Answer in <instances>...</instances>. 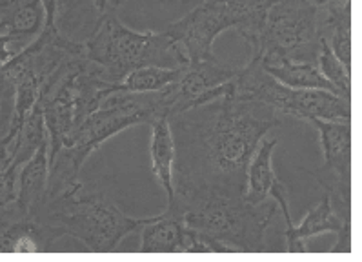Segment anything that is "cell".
Masks as SVG:
<instances>
[{"instance_id":"obj_7","label":"cell","mask_w":362,"mask_h":262,"mask_svg":"<svg viewBox=\"0 0 362 262\" xmlns=\"http://www.w3.org/2000/svg\"><path fill=\"white\" fill-rule=\"evenodd\" d=\"M230 28H235V17L226 0H201V4L171 22L164 31L173 40L182 66H189L217 59L215 38Z\"/></svg>"},{"instance_id":"obj_16","label":"cell","mask_w":362,"mask_h":262,"mask_svg":"<svg viewBox=\"0 0 362 262\" xmlns=\"http://www.w3.org/2000/svg\"><path fill=\"white\" fill-rule=\"evenodd\" d=\"M266 72L275 76L288 88L295 89H326L337 93L335 88L329 84L319 72L317 62H297V60L284 59V57H269L260 59Z\"/></svg>"},{"instance_id":"obj_1","label":"cell","mask_w":362,"mask_h":262,"mask_svg":"<svg viewBox=\"0 0 362 262\" xmlns=\"http://www.w3.org/2000/svg\"><path fill=\"white\" fill-rule=\"evenodd\" d=\"M170 119L175 142L173 197L244 195L247 164L281 115L257 101L222 97Z\"/></svg>"},{"instance_id":"obj_25","label":"cell","mask_w":362,"mask_h":262,"mask_svg":"<svg viewBox=\"0 0 362 262\" xmlns=\"http://www.w3.org/2000/svg\"><path fill=\"white\" fill-rule=\"evenodd\" d=\"M9 95H11L9 93V89H6L4 86L0 84V104H2V101H4V98H8Z\"/></svg>"},{"instance_id":"obj_18","label":"cell","mask_w":362,"mask_h":262,"mask_svg":"<svg viewBox=\"0 0 362 262\" xmlns=\"http://www.w3.org/2000/svg\"><path fill=\"white\" fill-rule=\"evenodd\" d=\"M47 142V127L46 120H44L42 104L37 102L31 113L28 115V119L22 124L21 131L17 135V144H15V159L13 164L21 166L28 162L35 152Z\"/></svg>"},{"instance_id":"obj_20","label":"cell","mask_w":362,"mask_h":262,"mask_svg":"<svg viewBox=\"0 0 362 262\" xmlns=\"http://www.w3.org/2000/svg\"><path fill=\"white\" fill-rule=\"evenodd\" d=\"M317 66L319 72L329 84L335 88L337 95H341L342 98H351V76H349V69L346 68L341 60L337 59V55L332 51L329 44L326 42V38H320L319 55H317Z\"/></svg>"},{"instance_id":"obj_12","label":"cell","mask_w":362,"mask_h":262,"mask_svg":"<svg viewBox=\"0 0 362 262\" xmlns=\"http://www.w3.org/2000/svg\"><path fill=\"white\" fill-rule=\"evenodd\" d=\"M290 117L300 120L319 119L329 123L351 124V104L341 95L326 89H295Z\"/></svg>"},{"instance_id":"obj_10","label":"cell","mask_w":362,"mask_h":262,"mask_svg":"<svg viewBox=\"0 0 362 262\" xmlns=\"http://www.w3.org/2000/svg\"><path fill=\"white\" fill-rule=\"evenodd\" d=\"M235 73H237V68H231L228 64L221 62V59L184 66L179 81L168 86L171 102L170 117L193 106H199L206 93L230 81Z\"/></svg>"},{"instance_id":"obj_3","label":"cell","mask_w":362,"mask_h":262,"mask_svg":"<svg viewBox=\"0 0 362 262\" xmlns=\"http://www.w3.org/2000/svg\"><path fill=\"white\" fill-rule=\"evenodd\" d=\"M64 237L77 239L90 251H113L124 239L139 232L148 219L129 217L120 212L103 191H86L82 182L44 200L31 213Z\"/></svg>"},{"instance_id":"obj_26","label":"cell","mask_w":362,"mask_h":262,"mask_svg":"<svg viewBox=\"0 0 362 262\" xmlns=\"http://www.w3.org/2000/svg\"><path fill=\"white\" fill-rule=\"evenodd\" d=\"M184 2H189V0H184Z\"/></svg>"},{"instance_id":"obj_9","label":"cell","mask_w":362,"mask_h":262,"mask_svg":"<svg viewBox=\"0 0 362 262\" xmlns=\"http://www.w3.org/2000/svg\"><path fill=\"white\" fill-rule=\"evenodd\" d=\"M320 233H335L337 235V242L333 244L332 251L348 254L351 250V220H344L337 215L328 193L322 195V200L306 213L300 224L286 226V250L293 251V254H304L308 251V239L317 237Z\"/></svg>"},{"instance_id":"obj_22","label":"cell","mask_w":362,"mask_h":262,"mask_svg":"<svg viewBox=\"0 0 362 262\" xmlns=\"http://www.w3.org/2000/svg\"><path fill=\"white\" fill-rule=\"evenodd\" d=\"M33 40L17 35H0V68L6 66L17 53L28 47Z\"/></svg>"},{"instance_id":"obj_14","label":"cell","mask_w":362,"mask_h":262,"mask_svg":"<svg viewBox=\"0 0 362 262\" xmlns=\"http://www.w3.org/2000/svg\"><path fill=\"white\" fill-rule=\"evenodd\" d=\"M188 226L182 219L173 213H160L157 217H148L141 226V248L142 254H177L182 251L184 237Z\"/></svg>"},{"instance_id":"obj_15","label":"cell","mask_w":362,"mask_h":262,"mask_svg":"<svg viewBox=\"0 0 362 262\" xmlns=\"http://www.w3.org/2000/svg\"><path fill=\"white\" fill-rule=\"evenodd\" d=\"M151 140H149V156H151V173L157 178L158 186L164 190L170 206L173 203V166H175V142L171 135L170 119L160 117L149 124Z\"/></svg>"},{"instance_id":"obj_8","label":"cell","mask_w":362,"mask_h":262,"mask_svg":"<svg viewBox=\"0 0 362 262\" xmlns=\"http://www.w3.org/2000/svg\"><path fill=\"white\" fill-rule=\"evenodd\" d=\"M60 237L55 228L22 212L15 203L0 210V254L49 251Z\"/></svg>"},{"instance_id":"obj_11","label":"cell","mask_w":362,"mask_h":262,"mask_svg":"<svg viewBox=\"0 0 362 262\" xmlns=\"http://www.w3.org/2000/svg\"><path fill=\"white\" fill-rule=\"evenodd\" d=\"M277 144V137L272 140H262L259 144V148L255 149L252 161L247 164L244 197L253 204L266 203L268 197H273L277 200V207H281L282 215H284L286 226H291L293 222H291L290 204H288V188L279 181V177L273 171L272 159Z\"/></svg>"},{"instance_id":"obj_13","label":"cell","mask_w":362,"mask_h":262,"mask_svg":"<svg viewBox=\"0 0 362 262\" xmlns=\"http://www.w3.org/2000/svg\"><path fill=\"white\" fill-rule=\"evenodd\" d=\"M47 173H49V159H47V144L40 146L30 161L24 162L17 178V204L22 212H37L46 200Z\"/></svg>"},{"instance_id":"obj_4","label":"cell","mask_w":362,"mask_h":262,"mask_svg":"<svg viewBox=\"0 0 362 262\" xmlns=\"http://www.w3.org/2000/svg\"><path fill=\"white\" fill-rule=\"evenodd\" d=\"M84 55L97 64L111 82H120L146 66L184 68L173 40L166 31H135L115 15L97 18L93 30L82 40Z\"/></svg>"},{"instance_id":"obj_17","label":"cell","mask_w":362,"mask_h":262,"mask_svg":"<svg viewBox=\"0 0 362 262\" xmlns=\"http://www.w3.org/2000/svg\"><path fill=\"white\" fill-rule=\"evenodd\" d=\"M275 0H226L235 17V30L244 38L250 53L259 42V35L264 24L266 13Z\"/></svg>"},{"instance_id":"obj_2","label":"cell","mask_w":362,"mask_h":262,"mask_svg":"<svg viewBox=\"0 0 362 262\" xmlns=\"http://www.w3.org/2000/svg\"><path fill=\"white\" fill-rule=\"evenodd\" d=\"M277 204H253L244 195L193 193L173 197L164 212L180 217L188 228L230 246L233 251H268L266 229Z\"/></svg>"},{"instance_id":"obj_21","label":"cell","mask_w":362,"mask_h":262,"mask_svg":"<svg viewBox=\"0 0 362 262\" xmlns=\"http://www.w3.org/2000/svg\"><path fill=\"white\" fill-rule=\"evenodd\" d=\"M44 6V28L59 30L68 37L69 24L73 21L71 0H42Z\"/></svg>"},{"instance_id":"obj_24","label":"cell","mask_w":362,"mask_h":262,"mask_svg":"<svg viewBox=\"0 0 362 262\" xmlns=\"http://www.w3.org/2000/svg\"><path fill=\"white\" fill-rule=\"evenodd\" d=\"M122 2L124 0H91V6L97 13V18H100L106 17V15H115Z\"/></svg>"},{"instance_id":"obj_6","label":"cell","mask_w":362,"mask_h":262,"mask_svg":"<svg viewBox=\"0 0 362 262\" xmlns=\"http://www.w3.org/2000/svg\"><path fill=\"white\" fill-rule=\"evenodd\" d=\"M319 131L324 162L310 175L329 195L332 206L341 219L351 220V124L313 119Z\"/></svg>"},{"instance_id":"obj_5","label":"cell","mask_w":362,"mask_h":262,"mask_svg":"<svg viewBox=\"0 0 362 262\" xmlns=\"http://www.w3.org/2000/svg\"><path fill=\"white\" fill-rule=\"evenodd\" d=\"M320 38V13L308 0H275L266 13L250 59L284 57L297 62H317Z\"/></svg>"},{"instance_id":"obj_19","label":"cell","mask_w":362,"mask_h":262,"mask_svg":"<svg viewBox=\"0 0 362 262\" xmlns=\"http://www.w3.org/2000/svg\"><path fill=\"white\" fill-rule=\"evenodd\" d=\"M184 68H160V66H146V68L135 69L129 73L122 82L120 88L126 91H160L168 86L175 84L182 75Z\"/></svg>"},{"instance_id":"obj_23","label":"cell","mask_w":362,"mask_h":262,"mask_svg":"<svg viewBox=\"0 0 362 262\" xmlns=\"http://www.w3.org/2000/svg\"><path fill=\"white\" fill-rule=\"evenodd\" d=\"M320 15L329 11H339V9L351 8V0H308Z\"/></svg>"}]
</instances>
